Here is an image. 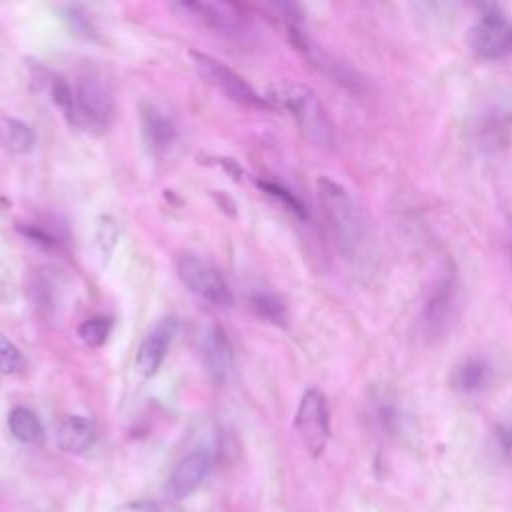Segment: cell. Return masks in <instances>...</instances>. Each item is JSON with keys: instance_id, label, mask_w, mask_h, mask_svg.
Wrapping results in <instances>:
<instances>
[{"instance_id": "484cf974", "label": "cell", "mask_w": 512, "mask_h": 512, "mask_svg": "<svg viewBox=\"0 0 512 512\" xmlns=\"http://www.w3.org/2000/svg\"><path fill=\"white\" fill-rule=\"evenodd\" d=\"M496 440L500 444V450L506 454V456H512V424H506V426H500L496 430Z\"/></svg>"}, {"instance_id": "8992f818", "label": "cell", "mask_w": 512, "mask_h": 512, "mask_svg": "<svg viewBox=\"0 0 512 512\" xmlns=\"http://www.w3.org/2000/svg\"><path fill=\"white\" fill-rule=\"evenodd\" d=\"M190 60H192V66H194L196 74L206 84L220 90L226 98H230L238 104H244V106H260V108L264 106V108H268L262 94H258L238 72L228 68L224 62H220V60H216V58H212L204 52H198V50L190 52Z\"/></svg>"}, {"instance_id": "5b68a950", "label": "cell", "mask_w": 512, "mask_h": 512, "mask_svg": "<svg viewBox=\"0 0 512 512\" xmlns=\"http://www.w3.org/2000/svg\"><path fill=\"white\" fill-rule=\"evenodd\" d=\"M294 430L312 458H318L330 440V410L318 388H308L294 414Z\"/></svg>"}, {"instance_id": "2e32d148", "label": "cell", "mask_w": 512, "mask_h": 512, "mask_svg": "<svg viewBox=\"0 0 512 512\" xmlns=\"http://www.w3.org/2000/svg\"><path fill=\"white\" fill-rule=\"evenodd\" d=\"M0 146L4 150H8L10 154H30L36 148V134L34 130L18 120V118H10V116H2L0 118Z\"/></svg>"}, {"instance_id": "cb8c5ba5", "label": "cell", "mask_w": 512, "mask_h": 512, "mask_svg": "<svg viewBox=\"0 0 512 512\" xmlns=\"http://www.w3.org/2000/svg\"><path fill=\"white\" fill-rule=\"evenodd\" d=\"M70 24V28L76 32V34H82V36H88L92 34V28H90V22L84 14H80L76 8H68L66 10V16H64Z\"/></svg>"}, {"instance_id": "d4e9b609", "label": "cell", "mask_w": 512, "mask_h": 512, "mask_svg": "<svg viewBox=\"0 0 512 512\" xmlns=\"http://www.w3.org/2000/svg\"><path fill=\"white\" fill-rule=\"evenodd\" d=\"M110 512H160V508L150 500H132L116 506Z\"/></svg>"}, {"instance_id": "4fadbf2b", "label": "cell", "mask_w": 512, "mask_h": 512, "mask_svg": "<svg viewBox=\"0 0 512 512\" xmlns=\"http://www.w3.org/2000/svg\"><path fill=\"white\" fill-rule=\"evenodd\" d=\"M54 442L62 452L84 454L96 442V426L80 414H66L54 428Z\"/></svg>"}, {"instance_id": "ac0fdd59", "label": "cell", "mask_w": 512, "mask_h": 512, "mask_svg": "<svg viewBox=\"0 0 512 512\" xmlns=\"http://www.w3.org/2000/svg\"><path fill=\"white\" fill-rule=\"evenodd\" d=\"M248 300H250V308L260 320L270 322L274 326H282V328L288 324V308L276 292L256 290L250 294Z\"/></svg>"}, {"instance_id": "d6986e66", "label": "cell", "mask_w": 512, "mask_h": 512, "mask_svg": "<svg viewBox=\"0 0 512 512\" xmlns=\"http://www.w3.org/2000/svg\"><path fill=\"white\" fill-rule=\"evenodd\" d=\"M120 240V228L118 222L110 214H102L94 228V246L102 258V262H108L112 252L116 250Z\"/></svg>"}, {"instance_id": "7402d4cb", "label": "cell", "mask_w": 512, "mask_h": 512, "mask_svg": "<svg viewBox=\"0 0 512 512\" xmlns=\"http://www.w3.org/2000/svg\"><path fill=\"white\" fill-rule=\"evenodd\" d=\"M24 366H26V360L20 348L10 338L0 334V374L14 376V374H20Z\"/></svg>"}, {"instance_id": "ffe728a7", "label": "cell", "mask_w": 512, "mask_h": 512, "mask_svg": "<svg viewBox=\"0 0 512 512\" xmlns=\"http://www.w3.org/2000/svg\"><path fill=\"white\" fill-rule=\"evenodd\" d=\"M112 328H114V320L110 316L96 314V316H90L84 322H80L78 338L90 348H100L106 344L108 336L112 334Z\"/></svg>"}, {"instance_id": "5bb4252c", "label": "cell", "mask_w": 512, "mask_h": 512, "mask_svg": "<svg viewBox=\"0 0 512 512\" xmlns=\"http://www.w3.org/2000/svg\"><path fill=\"white\" fill-rule=\"evenodd\" d=\"M454 296H456L454 278L452 276L442 278L424 308V326H426L428 336H436V334L444 332L448 320L452 318Z\"/></svg>"}, {"instance_id": "603a6c76", "label": "cell", "mask_w": 512, "mask_h": 512, "mask_svg": "<svg viewBox=\"0 0 512 512\" xmlns=\"http://www.w3.org/2000/svg\"><path fill=\"white\" fill-rule=\"evenodd\" d=\"M260 190H264L266 194H270L272 198H276L280 204H284L292 214H296L298 218H306V208L304 204L294 196V192H290L288 188H284L282 184L278 182H270V180H258L256 182Z\"/></svg>"}, {"instance_id": "9a60e30c", "label": "cell", "mask_w": 512, "mask_h": 512, "mask_svg": "<svg viewBox=\"0 0 512 512\" xmlns=\"http://www.w3.org/2000/svg\"><path fill=\"white\" fill-rule=\"evenodd\" d=\"M490 378H492V368L482 358H468L460 362L450 376L452 386L464 394H474L484 390Z\"/></svg>"}, {"instance_id": "e0dca14e", "label": "cell", "mask_w": 512, "mask_h": 512, "mask_svg": "<svg viewBox=\"0 0 512 512\" xmlns=\"http://www.w3.org/2000/svg\"><path fill=\"white\" fill-rule=\"evenodd\" d=\"M8 430L22 444H36L44 436L38 414L26 406H14L8 412Z\"/></svg>"}, {"instance_id": "ba28073f", "label": "cell", "mask_w": 512, "mask_h": 512, "mask_svg": "<svg viewBox=\"0 0 512 512\" xmlns=\"http://www.w3.org/2000/svg\"><path fill=\"white\" fill-rule=\"evenodd\" d=\"M212 466L210 452L204 448H196L188 452L170 472L166 482V496L170 500H182L190 496L208 476Z\"/></svg>"}, {"instance_id": "7a4b0ae2", "label": "cell", "mask_w": 512, "mask_h": 512, "mask_svg": "<svg viewBox=\"0 0 512 512\" xmlns=\"http://www.w3.org/2000/svg\"><path fill=\"white\" fill-rule=\"evenodd\" d=\"M262 98L270 108H280L288 112L298 124V130L312 144L326 148L334 142L332 122L318 94L310 86L300 82H276L268 86Z\"/></svg>"}, {"instance_id": "44dd1931", "label": "cell", "mask_w": 512, "mask_h": 512, "mask_svg": "<svg viewBox=\"0 0 512 512\" xmlns=\"http://www.w3.org/2000/svg\"><path fill=\"white\" fill-rule=\"evenodd\" d=\"M50 96H52V102L62 112V116L66 118V122L70 126H76L74 88L62 76H52V80H50Z\"/></svg>"}, {"instance_id": "277c9868", "label": "cell", "mask_w": 512, "mask_h": 512, "mask_svg": "<svg viewBox=\"0 0 512 512\" xmlns=\"http://www.w3.org/2000/svg\"><path fill=\"white\" fill-rule=\"evenodd\" d=\"M176 274L184 288L196 298L212 306H228L232 302V292L220 274V270L198 254H182L176 260Z\"/></svg>"}, {"instance_id": "3957f363", "label": "cell", "mask_w": 512, "mask_h": 512, "mask_svg": "<svg viewBox=\"0 0 512 512\" xmlns=\"http://www.w3.org/2000/svg\"><path fill=\"white\" fill-rule=\"evenodd\" d=\"M76 126L92 132H104L114 118V96L106 80L98 74H84L74 88Z\"/></svg>"}, {"instance_id": "9c48e42d", "label": "cell", "mask_w": 512, "mask_h": 512, "mask_svg": "<svg viewBox=\"0 0 512 512\" xmlns=\"http://www.w3.org/2000/svg\"><path fill=\"white\" fill-rule=\"evenodd\" d=\"M174 334L176 320L164 318L142 338L134 356V368L142 378H152L160 370Z\"/></svg>"}, {"instance_id": "52a82bcc", "label": "cell", "mask_w": 512, "mask_h": 512, "mask_svg": "<svg viewBox=\"0 0 512 512\" xmlns=\"http://www.w3.org/2000/svg\"><path fill=\"white\" fill-rule=\"evenodd\" d=\"M468 44L482 60L508 58L512 54V22L498 8H490L472 24Z\"/></svg>"}, {"instance_id": "30bf717a", "label": "cell", "mask_w": 512, "mask_h": 512, "mask_svg": "<svg viewBox=\"0 0 512 512\" xmlns=\"http://www.w3.org/2000/svg\"><path fill=\"white\" fill-rule=\"evenodd\" d=\"M174 12L186 16L188 20H196L212 30L220 32H234L244 24V14L234 4L224 2H174L170 4Z\"/></svg>"}, {"instance_id": "7c38bea8", "label": "cell", "mask_w": 512, "mask_h": 512, "mask_svg": "<svg viewBox=\"0 0 512 512\" xmlns=\"http://www.w3.org/2000/svg\"><path fill=\"white\" fill-rule=\"evenodd\" d=\"M140 130L146 148L156 156L164 154L178 136L172 116L154 104H144L140 108Z\"/></svg>"}, {"instance_id": "6da1fadb", "label": "cell", "mask_w": 512, "mask_h": 512, "mask_svg": "<svg viewBox=\"0 0 512 512\" xmlns=\"http://www.w3.org/2000/svg\"><path fill=\"white\" fill-rule=\"evenodd\" d=\"M316 194L340 252L348 258L362 254L368 244V220L352 192L340 182L320 176Z\"/></svg>"}, {"instance_id": "8fae6325", "label": "cell", "mask_w": 512, "mask_h": 512, "mask_svg": "<svg viewBox=\"0 0 512 512\" xmlns=\"http://www.w3.org/2000/svg\"><path fill=\"white\" fill-rule=\"evenodd\" d=\"M200 354H202V362H204L208 374L212 376V380L224 382L226 376L230 374L234 354H232V344L220 326L210 324L202 330Z\"/></svg>"}]
</instances>
